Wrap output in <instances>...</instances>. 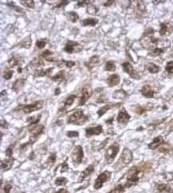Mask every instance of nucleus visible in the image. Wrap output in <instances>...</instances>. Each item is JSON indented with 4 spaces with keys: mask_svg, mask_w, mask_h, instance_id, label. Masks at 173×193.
<instances>
[{
    "mask_svg": "<svg viewBox=\"0 0 173 193\" xmlns=\"http://www.w3.org/2000/svg\"><path fill=\"white\" fill-rule=\"evenodd\" d=\"M102 132H103V128L101 125H97L94 127H89V128L85 129V135L88 138L93 135H99Z\"/></svg>",
    "mask_w": 173,
    "mask_h": 193,
    "instance_id": "nucleus-15",
    "label": "nucleus"
},
{
    "mask_svg": "<svg viewBox=\"0 0 173 193\" xmlns=\"http://www.w3.org/2000/svg\"><path fill=\"white\" fill-rule=\"evenodd\" d=\"M43 107V101H36L34 103L28 105H19L15 109V111H21L24 114H31L35 111L40 110Z\"/></svg>",
    "mask_w": 173,
    "mask_h": 193,
    "instance_id": "nucleus-4",
    "label": "nucleus"
},
{
    "mask_svg": "<svg viewBox=\"0 0 173 193\" xmlns=\"http://www.w3.org/2000/svg\"><path fill=\"white\" fill-rule=\"evenodd\" d=\"M131 116L128 114V112L126 111V110L125 108H122L121 111H119L117 115V120L119 123H121V124H126L128 123L130 119Z\"/></svg>",
    "mask_w": 173,
    "mask_h": 193,
    "instance_id": "nucleus-14",
    "label": "nucleus"
},
{
    "mask_svg": "<svg viewBox=\"0 0 173 193\" xmlns=\"http://www.w3.org/2000/svg\"><path fill=\"white\" fill-rule=\"evenodd\" d=\"M8 126H9V125H8V123L6 122V120H3V119L1 120V127H2V128L6 129L8 128Z\"/></svg>",
    "mask_w": 173,
    "mask_h": 193,
    "instance_id": "nucleus-56",
    "label": "nucleus"
},
{
    "mask_svg": "<svg viewBox=\"0 0 173 193\" xmlns=\"http://www.w3.org/2000/svg\"><path fill=\"white\" fill-rule=\"evenodd\" d=\"M75 98L76 96H74V95H71V96H69V97L66 98V100L64 102V108L70 107L73 103L74 100H75Z\"/></svg>",
    "mask_w": 173,
    "mask_h": 193,
    "instance_id": "nucleus-34",
    "label": "nucleus"
},
{
    "mask_svg": "<svg viewBox=\"0 0 173 193\" xmlns=\"http://www.w3.org/2000/svg\"><path fill=\"white\" fill-rule=\"evenodd\" d=\"M23 6H26L27 8H35V2L33 0H24V1H20Z\"/></svg>",
    "mask_w": 173,
    "mask_h": 193,
    "instance_id": "nucleus-40",
    "label": "nucleus"
},
{
    "mask_svg": "<svg viewBox=\"0 0 173 193\" xmlns=\"http://www.w3.org/2000/svg\"><path fill=\"white\" fill-rule=\"evenodd\" d=\"M47 44V40L46 38H43V39H39L36 41V46L39 49H42Z\"/></svg>",
    "mask_w": 173,
    "mask_h": 193,
    "instance_id": "nucleus-42",
    "label": "nucleus"
},
{
    "mask_svg": "<svg viewBox=\"0 0 173 193\" xmlns=\"http://www.w3.org/2000/svg\"><path fill=\"white\" fill-rule=\"evenodd\" d=\"M23 59L19 55H13L10 59L8 60V64L10 68H14L16 66L20 67V65L23 64Z\"/></svg>",
    "mask_w": 173,
    "mask_h": 193,
    "instance_id": "nucleus-16",
    "label": "nucleus"
},
{
    "mask_svg": "<svg viewBox=\"0 0 173 193\" xmlns=\"http://www.w3.org/2000/svg\"><path fill=\"white\" fill-rule=\"evenodd\" d=\"M53 55H54V53L50 50H46L43 53L41 54V57L44 59H46V61H49V62H57V60L53 58Z\"/></svg>",
    "mask_w": 173,
    "mask_h": 193,
    "instance_id": "nucleus-28",
    "label": "nucleus"
},
{
    "mask_svg": "<svg viewBox=\"0 0 173 193\" xmlns=\"http://www.w3.org/2000/svg\"><path fill=\"white\" fill-rule=\"evenodd\" d=\"M56 159H57V155H56V153H51L50 156H49L48 159H47V164H48L50 166H52L53 164L55 163Z\"/></svg>",
    "mask_w": 173,
    "mask_h": 193,
    "instance_id": "nucleus-41",
    "label": "nucleus"
},
{
    "mask_svg": "<svg viewBox=\"0 0 173 193\" xmlns=\"http://www.w3.org/2000/svg\"><path fill=\"white\" fill-rule=\"evenodd\" d=\"M165 180L167 181H171L173 180V172H167L165 174Z\"/></svg>",
    "mask_w": 173,
    "mask_h": 193,
    "instance_id": "nucleus-55",
    "label": "nucleus"
},
{
    "mask_svg": "<svg viewBox=\"0 0 173 193\" xmlns=\"http://www.w3.org/2000/svg\"><path fill=\"white\" fill-rule=\"evenodd\" d=\"M13 73L14 72L12 71V70L6 69L5 72L3 73V78L5 79V80H6V81L10 80V79L12 77V76H13Z\"/></svg>",
    "mask_w": 173,
    "mask_h": 193,
    "instance_id": "nucleus-44",
    "label": "nucleus"
},
{
    "mask_svg": "<svg viewBox=\"0 0 173 193\" xmlns=\"http://www.w3.org/2000/svg\"><path fill=\"white\" fill-rule=\"evenodd\" d=\"M147 110L144 108V107H141V106H137L136 108H135V112L138 114V115H142L144 113L146 112Z\"/></svg>",
    "mask_w": 173,
    "mask_h": 193,
    "instance_id": "nucleus-47",
    "label": "nucleus"
},
{
    "mask_svg": "<svg viewBox=\"0 0 173 193\" xmlns=\"http://www.w3.org/2000/svg\"><path fill=\"white\" fill-rule=\"evenodd\" d=\"M41 116H42V115H41V114H39L38 116L29 117V118L27 119V121L28 122H30V125H31V126H32V125H36L37 123H39V121H40Z\"/></svg>",
    "mask_w": 173,
    "mask_h": 193,
    "instance_id": "nucleus-35",
    "label": "nucleus"
},
{
    "mask_svg": "<svg viewBox=\"0 0 173 193\" xmlns=\"http://www.w3.org/2000/svg\"><path fill=\"white\" fill-rule=\"evenodd\" d=\"M55 193H69V191L66 189H65V188H61L58 191H56Z\"/></svg>",
    "mask_w": 173,
    "mask_h": 193,
    "instance_id": "nucleus-58",
    "label": "nucleus"
},
{
    "mask_svg": "<svg viewBox=\"0 0 173 193\" xmlns=\"http://www.w3.org/2000/svg\"><path fill=\"white\" fill-rule=\"evenodd\" d=\"M31 44H32V40H31V37L28 36L26 38L23 39L21 42H20L19 45L22 48H25V49H29L31 46Z\"/></svg>",
    "mask_w": 173,
    "mask_h": 193,
    "instance_id": "nucleus-30",
    "label": "nucleus"
},
{
    "mask_svg": "<svg viewBox=\"0 0 173 193\" xmlns=\"http://www.w3.org/2000/svg\"><path fill=\"white\" fill-rule=\"evenodd\" d=\"M156 189L159 192L163 193H173V189L170 187L168 184H165V183H158L156 184Z\"/></svg>",
    "mask_w": 173,
    "mask_h": 193,
    "instance_id": "nucleus-25",
    "label": "nucleus"
},
{
    "mask_svg": "<svg viewBox=\"0 0 173 193\" xmlns=\"http://www.w3.org/2000/svg\"><path fill=\"white\" fill-rule=\"evenodd\" d=\"M92 1H89V0H84V1H77V7H81V6H88L89 4L91 3Z\"/></svg>",
    "mask_w": 173,
    "mask_h": 193,
    "instance_id": "nucleus-48",
    "label": "nucleus"
},
{
    "mask_svg": "<svg viewBox=\"0 0 173 193\" xmlns=\"http://www.w3.org/2000/svg\"><path fill=\"white\" fill-rule=\"evenodd\" d=\"M120 161L125 165L132 162V161H133V153H132L130 149H129L128 148H125L123 149Z\"/></svg>",
    "mask_w": 173,
    "mask_h": 193,
    "instance_id": "nucleus-12",
    "label": "nucleus"
},
{
    "mask_svg": "<svg viewBox=\"0 0 173 193\" xmlns=\"http://www.w3.org/2000/svg\"><path fill=\"white\" fill-rule=\"evenodd\" d=\"M68 180L63 176H60L55 180V184L57 186H63L67 183Z\"/></svg>",
    "mask_w": 173,
    "mask_h": 193,
    "instance_id": "nucleus-39",
    "label": "nucleus"
},
{
    "mask_svg": "<svg viewBox=\"0 0 173 193\" xmlns=\"http://www.w3.org/2000/svg\"><path fill=\"white\" fill-rule=\"evenodd\" d=\"M99 63H100V57L98 56L95 55L92 57H90V59L89 60L88 62H85V65L89 69H92L93 68H94Z\"/></svg>",
    "mask_w": 173,
    "mask_h": 193,
    "instance_id": "nucleus-21",
    "label": "nucleus"
},
{
    "mask_svg": "<svg viewBox=\"0 0 173 193\" xmlns=\"http://www.w3.org/2000/svg\"><path fill=\"white\" fill-rule=\"evenodd\" d=\"M164 143H165V142H164V139L163 138V137L162 136H158V137L154 138L153 141L151 143L148 144V149H156L158 147H160V145H163Z\"/></svg>",
    "mask_w": 173,
    "mask_h": 193,
    "instance_id": "nucleus-17",
    "label": "nucleus"
},
{
    "mask_svg": "<svg viewBox=\"0 0 173 193\" xmlns=\"http://www.w3.org/2000/svg\"><path fill=\"white\" fill-rule=\"evenodd\" d=\"M60 93H61V89H60L59 88H56L55 91H54V95H55V96H58Z\"/></svg>",
    "mask_w": 173,
    "mask_h": 193,
    "instance_id": "nucleus-59",
    "label": "nucleus"
},
{
    "mask_svg": "<svg viewBox=\"0 0 173 193\" xmlns=\"http://www.w3.org/2000/svg\"><path fill=\"white\" fill-rule=\"evenodd\" d=\"M65 72L64 70H62V71H59L55 76L51 77V80L53 81H55V82H58V83H62L65 81Z\"/></svg>",
    "mask_w": 173,
    "mask_h": 193,
    "instance_id": "nucleus-27",
    "label": "nucleus"
},
{
    "mask_svg": "<svg viewBox=\"0 0 173 193\" xmlns=\"http://www.w3.org/2000/svg\"><path fill=\"white\" fill-rule=\"evenodd\" d=\"M66 136L68 138H77L79 136V133L77 131H68L66 133Z\"/></svg>",
    "mask_w": 173,
    "mask_h": 193,
    "instance_id": "nucleus-50",
    "label": "nucleus"
},
{
    "mask_svg": "<svg viewBox=\"0 0 173 193\" xmlns=\"http://www.w3.org/2000/svg\"><path fill=\"white\" fill-rule=\"evenodd\" d=\"M54 68H50L47 69H39V70H35L34 73V77H46L48 74H50L53 71Z\"/></svg>",
    "mask_w": 173,
    "mask_h": 193,
    "instance_id": "nucleus-26",
    "label": "nucleus"
},
{
    "mask_svg": "<svg viewBox=\"0 0 173 193\" xmlns=\"http://www.w3.org/2000/svg\"><path fill=\"white\" fill-rule=\"evenodd\" d=\"M111 174H112L111 172H109V171H105V172H103L102 173H101L100 175L97 176L96 180H95L94 186H93L95 189L98 190L100 189V188H101L103 184L110 179V177H111Z\"/></svg>",
    "mask_w": 173,
    "mask_h": 193,
    "instance_id": "nucleus-6",
    "label": "nucleus"
},
{
    "mask_svg": "<svg viewBox=\"0 0 173 193\" xmlns=\"http://www.w3.org/2000/svg\"><path fill=\"white\" fill-rule=\"evenodd\" d=\"M113 2H115V1H113V0H110V1H107V2H105L104 3V6H110L111 5H113Z\"/></svg>",
    "mask_w": 173,
    "mask_h": 193,
    "instance_id": "nucleus-57",
    "label": "nucleus"
},
{
    "mask_svg": "<svg viewBox=\"0 0 173 193\" xmlns=\"http://www.w3.org/2000/svg\"><path fill=\"white\" fill-rule=\"evenodd\" d=\"M86 10L89 14H96L98 12V8L91 2V3L89 4L88 6H87Z\"/></svg>",
    "mask_w": 173,
    "mask_h": 193,
    "instance_id": "nucleus-37",
    "label": "nucleus"
},
{
    "mask_svg": "<svg viewBox=\"0 0 173 193\" xmlns=\"http://www.w3.org/2000/svg\"><path fill=\"white\" fill-rule=\"evenodd\" d=\"M107 84L109 87H114L120 83V77L117 74H113L107 78Z\"/></svg>",
    "mask_w": 173,
    "mask_h": 193,
    "instance_id": "nucleus-24",
    "label": "nucleus"
},
{
    "mask_svg": "<svg viewBox=\"0 0 173 193\" xmlns=\"http://www.w3.org/2000/svg\"><path fill=\"white\" fill-rule=\"evenodd\" d=\"M18 71H19V73H22V68L21 67H19V69H18Z\"/></svg>",
    "mask_w": 173,
    "mask_h": 193,
    "instance_id": "nucleus-61",
    "label": "nucleus"
},
{
    "mask_svg": "<svg viewBox=\"0 0 173 193\" xmlns=\"http://www.w3.org/2000/svg\"><path fill=\"white\" fill-rule=\"evenodd\" d=\"M91 96H92V90L90 89V88L88 86L84 87L81 90V94L80 96V99H79L78 106L84 105L86 103L87 100L90 98Z\"/></svg>",
    "mask_w": 173,
    "mask_h": 193,
    "instance_id": "nucleus-11",
    "label": "nucleus"
},
{
    "mask_svg": "<svg viewBox=\"0 0 173 193\" xmlns=\"http://www.w3.org/2000/svg\"><path fill=\"white\" fill-rule=\"evenodd\" d=\"M26 83V79L19 78L17 79L12 84V90L15 92H19L23 88Z\"/></svg>",
    "mask_w": 173,
    "mask_h": 193,
    "instance_id": "nucleus-19",
    "label": "nucleus"
},
{
    "mask_svg": "<svg viewBox=\"0 0 173 193\" xmlns=\"http://www.w3.org/2000/svg\"><path fill=\"white\" fill-rule=\"evenodd\" d=\"M71 157L73 162L76 164H80L82 162L83 157H84V151L81 145H76L71 153Z\"/></svg>",
    "mask_w": 173,
    "mask_h": 193,
    "instance_id": "nucleus-7",
    "label": "nucleus"
},
{
    "mask_svg": "<svg viewBox=\"0 0 173 193\" xmlns=\"http://www.w3.org/2000/svg\"><path fill=\"white\" fill-rule=\"evenodd\" d=\"M94 172V166L93 164H89L85 170L83 171L81 173V176H80V181H82L83 180H85V178L89 177L90 176L93 172Z\"/></svg>",
    "mask_w": 173,
    "mask_h": 193,
    "instance_id": "nucleus-23",
    "label": "nucleus"
},
{
    "mask_svg": "<svg viewBox=\"0 0 173 193\" xmlns=\"http://www.w3.org/2000/svg\"><path fill=\"white\" fill-rule=\"evenodd\" d=\"M144 175L142 168L139 166H133L130 168L127 173V183L125 187H129L134 183H137Z\"/></svg>",
    "mask_w": 173,
    "mask_h": 193,
    "instance_id": "nucleus-2",
    "label": "nucleus"
},
{
    "mask_svg": "<svg viewBox=\"0 0 173 193\" xmlns=\"http://www.w3.org/2000/svg\"><path fill=\"white\" fill-rule=\"evenodd\" d=\"M122 68H123L124 71L127 74H129L132 78L136 79V80H140L141 79V76L133 69V67L129 62H125V63L122 64Z\"/></svg>",
    "mask_w": 173,
    "mask_h": 193,
    "instance_id": "nucleus-10",
    "label": "nucleus"
},
{
    "mask_svg": "<svg viewBox=\"0 0 173 193\" xmlns=\"http://www.w3.org/2000/svg\"><path fill=\"white\" fill-rule=\"evenodd\" d=\"M69 3V1H67V0H64V1H60L59 2V4L58 5H57V6H55L56 8H60V7H62V6H66V5H68V4Z\"/></svg>",
    "mask_w": 173,
    "mask_h": 193,
    "instance_id": "nucleus-54",
    "label": "nucleus"
},
{
    "mask_svg": "<svg viewBox=\"0 0 173 193\" xmlns=\"http://www.w3.org/2000/svg\"><path fill=\"white\" fill-rule=\"evenodd\" d=\"M147 69L150 73L155 74V73H157L158 72L160 71V67L158 65H156V64L149 63L147 65Z\"/></svg>",
    "mask_w": 173,
    "mask_h": 193,
    "instance_id": "nucleus-32",
    "label": "nucleus"
},
{
    "mask_svg": "<svg viewBox=\"0 0 173 193\" xmlns=\"http://www.w3.org/2000/svg\"><path fill=\"white\" fill-rule=\"evenodd\" d=\"M166 71L170 74H173V61H169L167 62L165 67Z\"/></svg>",
    "mask_w": 173,
    "mask_h": 193,
    "instance_id": "nucleus-45",
    "label": "nucleus"
},
{
    "mask_svg": "<svg viewBox=\"0 0 173 193\" xmlns=\"http://www.w3.org/2000/svg\"><path fill=\"white\" fill-rule=\"evenodd\" d=\"M14 162V159L13 157H8V158L5 159V160H2L1 161V168H2V170L6 172V171L10 170V168L13 166Z\"/></svg>",
    "mask_w": 173,
    "mask_h": 193,
    "instance_id": "nucleus-18",
    "label": "nucleus"
},
{
    "mask_svg": "<svg viewBox=\"0 0 173 193\" xmlns=\"http://www.w3.org/2000/svg\"><path fill=\"white\" fill-rule=\"evenodd\" d=\"M113 122V118H110L109 120H106V123H107V124H112Z\"/></svg>",
    "mask_w": 173,
    "mask_h": 193,
    "instance_id": "nucleus-60",
    "label": "nucleus"
},
{
    "mask_svg": "<svg viewBox=\"0 0 173 193\" xmlns=\"http://www.w3.org/2000/svg\"><path fill=\"white\" fill-rule=\"evenodd\" d=\"M63 63L65 64L66 67L69 68V69H70V68H73V66H75V65H76L75 62H74V61H64V60H63Z\"/></svg>",
    "mask_w": 173,
    "mask_h": 193,
    "instance_id": "nucleus-52",
    "label": "nucleus"
},
{
    "mask_svg": "<svg viewBox=\"0 0 173 193\" xmlns=\"http://www.w3.org/2000/svg\"><path fill=\"white\" fill-rule=\"evenodd\" d=\"M66 16H67L68 19L71 22H73V23L77 22V20L79 19L78 14L74 11L68 12V13H66Z\"/></svg>",
    "mask_w": 173,
    "mask_h": 193,
    "instance_id": "nucleus-31",
    "label": "nucleus"
},
{
    "mask_svg": "<svg viewBox=\"0 0 173 193\" xmlns=\"http://www.w3.org/2000/svg\"><path fill=\"white\" fill-rule=\"evenodd\" d=\"M159 40L153 36V30L149 29L145 32L141 39V44L144 49L148 50H154L157 48V44Z\"/></svg>",
    "mask_w": 173,
    "mask_h": 193,
    "instance_id": "nucleus-1",
    "label": "nucleus"
},
{
    "mask_svg": "<svg viewBox=\"0 0 173 193\" xmlns=\"http://www.w3.org/2000/svg\"><path fill=\"white\" fill-rule=\"evenodd\" d=\"M43 131H44V126H43V125H38V126H35L30 129L29 132L31 134L30 142L31 144L34 143L36 141L37 138L43 134Z\"/></svg>",
    "mask_w": 173,
    "mask_h": 193,
    "instance_id": "nucleus-9",
    "label": "nucleus"
},
{
    "mask_svg": "<svg viewBox=\"0 0 173 193\" xmlns=\"http://www.w3.org/2000/svg\"><path fill=\"white\" fill-rule=\"evenodd\" d=\"M82 50V46L79 44L78 42L74 41H68L66 45L64 47V51L69 54H72L73 53H79Z\"/></svg>",
    "mask_w": 173,
    "mask_h": 193,
    "instance_id": "nucleus-8",
    "label": "nucleus"
},
{
    "mask_svg": "<svg viewBox=\"0 0 173 193\" xmlns=\"http://www.w3.org/2000/svg\"><path fill=\"white\" fill-rule=\"evenodd\" d=\"M125 96H126V93L124 90L121 89V90H117L115 91V92L113 95V97L114 99H117V100H123L125 99Z\"/></svg>",
    "mask_w": 173,
    "mask_h": 193,
    "instance_id": "nucleus-33",
    "label": "nucleus"
},
{
    "mask_svg": "<svg viewBox=\"0 0 173 193\" xmlns=\"http://www.w3.org/2000/svg\"><path fill=\"white\" fill-rule=\"evenodd\" d=\"M120 147L117 143H114L107 149L105 152V161L108 164H111L119 153Z\"/></svg>",
    "mask_w": 173,
    "mask_h": 193,
    "instance_id": "nucleus-5",
    "label": "nucleus"
},
{
    "mask_svg": "<svg viewBox=\"0 0 173 193\" xmlns=\"http://www.w3.org/2000/svg\"><path fill=\"white\" fill-rule=\"evenodd\" d=\"M14 143L12 144V145H10L9 147L7 148V149H6V151H5V153H6V155L8 157H12V153H13V149H14Z\"/></svg>",
    "mask_w": 173,
    "mask_h": 193,
    "instance_id": "nucleus-46",
    "label": "nucleus"
},
{
    "mask_svg": "<svg viewBox=\"0 0 173 193\" xmlns=\"http://www.w3.org/2000/svg\"><path fill=\"white\" fill-rule=\"evenodd\" d=\"M173 32V26L169 22L160 23V34L161 36H168Z\"/></svg>",
    "mask_w": 173,
    "mask_h": 193,
    "instance_id": "nucleus-13",
    "label": "nucleus"
},
{
    "mask_svg": "<svg viewBox=\"0 0 173 193\" xmlns=\"http://www.w3.org/2000/svg\"><path fill=\"white\" fill-rule=\"evenodd\" d=\"M99 20L97 18H85L82 21L83 26H94L98 23Z\"/></svg>",
    "mask_w": 173,
    "mask_h": 193,
    "instance_id": "nucleus-29",
    "label": "nucleus"
},
{
    "mask_svg": "<svg viewBox=\"0 0 173 193\" xmlns=\"http://www.w3.org/2000/svg\"><path fill=\"white\" fill-rule=\"evenodd\" d=\"M141 92L144 97L148 98V99L153 98L154 95H155V92L152 90L150 85H148V84H145L143 86V88L141 89Z\"/></svg>",
    "mask_w": 173,
    "mask_h": 193,
    "instance_id": "nucleus-20",
    "label": "nucleus"
},
{
    "mask_svg": "<svg viewBox=\"0 0 173 193\" xmlns=\"http://www.w3.org/2000/svg\"><path fill=\"white\" fill-rule=\"evenodd\" d=\"M125 190V187L122 184H118L115 186L113 189H112L109 193H124Z\"/></svg>",
    "mask_w": 173,
    "mask_h": 193,
    "instance_id": "nucleus-38",
    "label": "nucleus"
},
{
    "mask_svg": "<svg viewBox=\"0 0 173 193\" xmlns=\"http://www.w3.org/2000/svg\"><path fill=\"white\" fill-rule=\"evenodd\" d=\"M11 187H12L11 184L7 183V184H6V185L2 187V190H3L4 193H10V190H11Z\"/></svg>",
    "mask_w": 173,
    "mask_h": 193,
    "instance_id": "nucleus-53",
    "label": "nucleus"
},
{
    "mask_svg": "<svg viewBox=\"0 0 173 193\" xmlns=\"http://www.w3.org/2000/svg\"><path fill=\"white\" fill-rule=\"evenodd\" d=\"M105 69L106 71H109V72H115V70H116L115 63H114L113 61H107L105 64Z\"/></svg>",
    "mask_w": 173,
    "mask_h": 193,
    "instance_id": "nucleus-36",
    "label": "nucleus"
},
{
    "mask_svg": "<svg viewBox=\"0 0 173 193\" xmlns=\"http://www.w3.org/2000/svg\"><path fill=\"white\" fill-rule=\"evenodd\" d=\"M88 120V116L85 115L81 110H80V111L73 112L72 115H69V118H68L67 123L68 124H74L77 125V126H81V125L85 124Z\"/></svg>",
    "mask_w": 173,
    "mask_h": 193,
    "instance_id": "nucleus-3",
    "label": "nucleus"
},
{
    "mask_svg": "<svg viewBox=\"0 0 173 193\" xmlns=\"http://www.w3.org/2000/svg\"><path fill=\"white\" fill-rule=\"evenodd\" d=\"M163 53V49L161 48H156L154 50H152V51L150 52V55L152 56V57H157V56L160 55L161 53Z\"/></svg>",
    "mask_w": 173,
    "mask_h": 193,
    "instance_id": "nucleus-43",
    "label": "nucleus"
},
{
    "mask_svg": "<svg viewBox=\"0 0 173 193\" xmlns=\"http://www.w3.org/2000/svg\"><path fill=\"white\" fill-rule=\"evenodd\" d=\"M7 6H9L10 8H11V9H14V10H15V11H18V12H23V10H22L21 8L19 7V6H16L14 5L13 2H10V4L8 2L7 3Z\"/></svg>",
    "mask_w": 173,
    "mask_h": 193,
    "instance_id": "nucleus-51",
    "label": "nucleus"
},
{
    "mask_svg": "<svg viewBox=\"0 0 173 193\" xmlns=\"http://www.w3.org/2000/svg\"><path fill=\"white\" fill-rule=\"evenodd\" d=\"M120 104H121V103H115V104H106V105L103 106V107H101L100 109L97 111L98 117L101 118V117L102 115H104L109 110H110L111 108H113V107H118V106H120Z\"/></svg>",
    "mask_w": 173,
    "mask_h": 193,
    "instance_id": "nucleus-22",
    "label": "nucleus"
},
{
    "mask_svg": "<svg viewBox=\"0 0 173 193\" xmlns=\"http://www.w3.org/2000/svg\"><path fill=\"white\" fill-rule=\"evenodd\" d=\"M68 170H69V165H68L67 164V158H66L65 161H64L63 164L61 165V172H66V171Z\"/></svg>",
    "mask_w": 173,
    "mask_h": 193,
    "instance_id": "nucleus-49",
    "label": "nucleus"
}]
</instances>
